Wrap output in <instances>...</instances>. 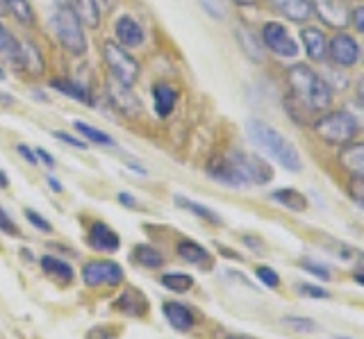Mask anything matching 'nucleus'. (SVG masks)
<instances>
[{"mask_svg":"<svg viewBox=\"0 0 364 339\" xmlns=\"http://www.w3.org/2000/svg\"><path fill=\"white\" fill-rule=\"evenodd\" d=\"M287 85L291 92V103L287 100V112L301 123V114L323 112L333 103V87L326 77L318 75L307 64H294L287 69Z\"/></svg>","mask_w":364,"mask_h":339,"instance_id":"1","label":"nucleus"},{"mask_svg":"<svg viewBox=\"0 0 364 339\" xmlns=\"http://www.w3.org/2000/svg\"><path fill=\"white\" fill-rule=\"evenodd\" d=\"M208 176L225 187L267 185L273 180V168L262 157L244 151L223 153L208 164Z\"/></svg>","mask_w":364,"mask_h":339,"instance_id":"2","label":"nucleus"},{"mask_svg":"<svg viewBox=\"0 0 364 339\" xmlns=\"http://www.w3.org/2000/svg\"><path fill=\"white\" fill-rule=\"evenodd\" d=\"M246 132L250 141L259 146V149L264 151L271 160H276L282 168H287V171H294V173H299L303 168L301 153L296 151V146L287 137H282L276 128H271L269 123L253 119L246 123Z\"/></svg>","mask_w":364,"mask_h":339,"instance_id":"3","label":"nucleus"},{"mask_svg":"<svg viewBox=\"0 0 364 339\" xmlns=\"http://www.w3.org/2000/svg\"><path fill=\"white\" fill-rule=\"evenodd\" d=\"M312 128L321 141L333 144V146H344V144L355 139V134L360 130V123L355 117L350 114V112L337 109V112H326L323 117H318L312 123Z\"/></svg>","mask_w":364,"mask_h":339,"instance_id":"4","label":"nucleus"},{"mask_svg":"<svg viewBox=\"0 0 364 339\" xmlns=\"http://www.w3.org/2000/svg\"><path fill=\"white\" fill-rule=\"evenodd\" d=\"M50 26H53L57 41H60L71 55L87 53L85 30H82V23H80V18L73 12L71 5H57L53 12V18H50Z\"/></svg>","mask_w":364,"mask_h":339,"instance_id":"5","label":"nucleus"},{"mask_svg":"<svg viewBox=\"0 0 364 339\" xmlns=\"http://www.w3.org/2000/svg\"><path fill=\"white\" fill-rule=\"evenodd\" d=\"M102 60H105L114 80H119L125 87H132L136 82V77H139V62L125 48H121L119 43L114 41L102 43Z\"/></svg>","mask_w":364,"mask_h":339,"instance_id":"6","label":"nucleus"},{"mask_svg":"<svg viewBox=\"0 0 364 339\" xmlns=\"http://www.w3.org/2000/svg\"><path fill=\"white\" fill-rule=\"evenodd\" d=\"M87 287H119L125 280V271L114 259H91L80 271Z\"/></svg>","mask_w":364,"mask_h":339,"instance_id":"7","label":"nucleus"},{"mask_svg":"<svg viewBox=\"0 0 364 339\" xmlns=\"http://www.w3.org/2000/svg\"><path fill=\"white\" fill-rule=\"evenodd\" d=\"M262 43L278 58H296L299 55V43L294 41V37L287 32V28L271 21L262 28Z\"/></svg>","mask_w":364,"mask_h":339,"instance_id":"8","label":"nucleus"},{"mask_svg":"<svg viewBox=\"0 0 364 339\" xmlns=\"http://www.w3.org/2000/svg\"><path fill=\"white\" fill-rule=\"evenodd\" d=\"M328 58L333 64L341 66V69H348V66L360 62V46L358 41L353 39L350 35H344L339 32L328 43Z\"/></svg>","mask_w":364,"mask_h":339,"instance_id":"9","label":"nucleus"},{"mask_svg":"<svg viewBox=\"0 0 364 339\" xmlns=\"http://www.w3.org/2000/svg\"><path fill=\"white\" fill-rule=\"evenodd\" d=\"M312 12L330 28H344L350 18L348 0H310Z\"/></svg>","mask_w":364,"mask_h":339,"instance_id":"10","label":"nucleus"},{"mask_svg":"<svg viewBox=\"0 0 364 339\" xmlns=\"http://www.w3.org/2000/svg\"><path fill=\"white\" fill-rule=\"evenodd\" d=\"M112 310H117L125 316H132V319H144V316L151 312V303H148L144 291L128 287V289H123L117 296V301L112 303Z\"/></svg>","mask_w":364,"mask_h":339,"instance_id":"11","label":"nucleus"},{"mask_svg":"<svg viewBox=\"0 0 364 339\" xmlns=\"http://www.w3.org/2000/svg\"><path fill=\"white\" fill-rule=\"evenodd\" d=\"M87 244L98 253H117L121 248V237L114 232L107 223L94 221L89 225L87 232Z\"/></svg>","mask_w":364,"mask_h":339,"instance_id":"12","label":"nucleus"},{"mask_svg":"<svg viewBox=\"0 0 364 339\" xmlns=\"http://www.w3.org/2000/svg\"><path fill=\"white\" fill-rule=\"evenodd\" d=\"M107 96H109V100H112V105L117 107L119 112H123V114H128V117H134L136 112L141 109L139 98H136V96L130 92V87L121 85L119 80H114V77L107 82Z\"/></svg>","mask_w":364,"mask_h":339,"instance_id":"13","label":"nucleus"},{"mask_svg":"<svg viewBox=\"0 0 364 339\" xmlns=\"http://www.w3.org/2000/svg\"><path fill=\"white\" fill-rule=\"evenodd\" d=\"M14 62L18 66H23V69H26L28 73H32V75H43L46 73V60H43L41 50L34 46L32 41H18Z\"/></svg>","mask_w":364,"mask_h":339,"instance_id":"14","label":"nucleus"},{"mask_svg":"<svg viewBox=\"0 0 364 339\" xmlns=\"http://www.w3.org/2000/svg\"><path fill=\"white\" fill-rule=\"evenodd\" d=\"M114 35L119 39V46H125V48H136L144 43V28L128 14L117 18V23H114Z\"/></svg>","mask_w":364,"mask_h":339,"instance_id":"15","label":"nucleus"},{"mask_svg":"<svg viewBox=\"0 0 364 339\" xmlns=\"http://www.w3.org/2000/svg\"><path fill=\"white\" fill-rule=\"evenodd\" d=\"M339 164L353 178H362L364 180V141H358V144L348 141V144L341 146Z\"/></svg>","mask_w":364,"mask_h":339,"instance_id":"16","label":"nucleus"},{"mask_svg":"<svg viewBox=\"0 0 364 339\" xmlns=\"http://www.w3.org/2000/svg\"><path fill=\"white\" fill-rule=\"evenodd\" d=\"M301 39H303V46L305 53L310 55L312 62H323L326 55H328V39L326 35L318 28H303L301 32Z\"/></svg>","mask_w":364,"mask_h":339,"instance_id":"17","label":"nucleus"},{"mask_svg":"<svg viewBox=\"0 0 364 339\" xmlns=\"http://www.w3.org/2000/svg\"><path fill=\"white\" fill-rule=\"evenodd\" d=\"M162 312L166 316V321L171 323V328H176L178 333H187L193 328V314L187 305L176 303V301H166L162 305Z\"/></svg>","mask_w":364,"mask_h":339,"instance_id":"18","label":"nucleus"},{"mask_svg":"<svg viewBox=\"0 0 364 339\" xmlns=\"http://www.w3.org/2000/svg\"><path fill=\"white\" fill-rule=\"evenodd\" d=\"M271 5L276 7L282 16L294 21V23H305V21H310V14H312L310 0H271Z\"/></svg>","mask_w":364,"mask_h":339,"instance_id":"19","label":"nucleus"},{"mask_svg":"<svg viewBox=\"0 0 364 339\" xmlns=\"http://www.w3.org/2000/svg\"><path fill=\"white\" fill-rule=\"evenodd\" d=\"M178 255L185 259V262L193 264V267H203V269H210L212 267V255L208 253V248H203L200 244L191 242V240H180L176 246Z\"/></svg>","mask_w":364,"mask_h":339,"instance_id":"20","label":"nucleus"},{"mask_svg":"<svg viewBox=\"0 0 364 339\" xmlns=\"http://www.w3.org/2000/svg\"><path fill=\"white\" fill-rule=\"evenodd\" d=\"M176 100H178V92L171 85L166 82H157L153 87V103H155V114L159 119H166L171 112L176 107Z\"/></svg>","mask_w":364,"mask_h":339,"instance_id":"21","label":"nucleus"},{"mask_svg":"<svg viewBox=\"0 0 364 339\" xmlns=\"http://www.w3.org/2000/svg\"><path fill=\"white\" fill-rule=\"evenodd\" d=\"M50 87L55 89V92H60L62 96H68V98H73L77 100V103H82V105H94V98H91L89 94V89L82 87V85H77L73 80H64V77H55V80H50Z\"/></svg>","mask_w":364,"mask_h":339,"instance_id":"22","label":"nucleus"},{"mask_svg":"<svg viewBox=\"0 0 364 339\" xmlns=\"http://www.w3.org/2000/svg\"><path fill=\"white\" fill-rule=\"evenodd\" d=\"M132 262L139 264L144 269H162L164 267V255L159 248L151 246V244H139L132 248Z\"/></svg>","mask_w":364,"mask_h":339,"instance_id":"23","label":"nucleus"},{"mask_svg":"<svg viewBox=\"0 0 364 339\" xmlns=\"http://www.w3.org/2000/svg\"><path fill=\"white\" fill-rule=\"evenodd\" d=\"M73 12L77 14L80 23L87 28H98L100 26V7L98 0H73Z\"/></svg>","mask_w":364,"mask_h":339,"instance_id":"24","label":"nucleus"},{"mask_svg":"<svg viewBox=\"0 0 364 339\" xmlns=\"http://www.w3.org/2000/svg\"><path fill=\"white\" fill-rule=\"evenodd\" d=\"M271 198L278 203V205L282 208H287L291 212H305L307 210V198L301 194L299 189H289V187H284V189H276L271 194Z\"/></svg>","mask_w":364,"mask_h":339,"instance_id":"25","label":"nucleus"},{"mask_svg":"<svg viewBox=\"0 0 364 339\" xmlns=\"http://www.w3.org/2000/svg\"><path fill=\"white\" fill-rule=\"evenodd\" d=\"M41 269H43L48 276H53V278H57V280L66 282V285H68V282H73V278H75L73 267L68 264V262H64V259L53 257V255H43V257H41Z\"/></svg>","mask_w":364,"mask_h":339,"instance_id":"26","label":"nucleus"},{"mask_svg":"<svg viewBox=\"0 0 364 339\" xmlns=\"http://www.w3.org/2000/svg\"><path fill=\"white\" fill-rule=\"evenodd\" d=\"M173 200H176V205H178V208L187 210V212H191V214H196L198 219L208 221V223H214V225H221V217H219V214H216L214 210H210V208L200 205V203H193V200H189V198H185V196H176Z\"/></svg>","mask_w":364,"mask_h":339,"instance_id":"27","label":"nucleus"},{"mask_svg":"<svg viewBox=\"0 0 364 339\" xmlns=\"http://www.w3.org/2000/svg\"><path fill=\"white\" fill-rule=\"evenodd\" d=\"M73 128H75L80 134H82L85 141L98 144V146H107V149H112V146H117V141H114L107 132H102V130H98V128H94V126H89V123H85V121H75V123H73Z\"/></svg>","mask_w":364,"mask_h":339,"instance_id":"28","label":"nucleus"},{"mask_svg":"<svg viewBox=\"0 0 364 339\" xmlns=\"http://www.w3.org/2000/svg\"><path fill=\"white\" fill-rule=\"evenodd\" d=\"M159 282L168 289V291H176V294H185L193 287V278L189 274H182V271H171V274H164L159 278Z\"/></svg>","mask_w":364,"mask_h":339,"instance_id":"29","label":"nucleus"},{"mask_svg":"<svg viewBox=\"0 0 364 339\" xmlns=\"http://www.w3.org/2000/svg\"><path fill=\"white\" fill-rule=\"evenodd\" d=\"M5 9L23 26L34 23V9L30 7V0H5Z\"/></svg>","mask_w":364,"mask_h":339,"instance_id":"30","label":"nucleus"},{"mask_svg":"<svg viewBox=\"0 0 364 339\" xmlns=\"http://www.w3.org/2000/svg\"><path fill=\"white\" fill-rule=\"evenodd\" d=\"M237 39H239V43H242L244 53L248 55L250 60L262 62V46H259V41L255 39L253 32L246 30V28H239L237 30Z\"/></svg>","mask_w":364,"mask_h":339,"instance_id":"31","label":"nucleus"},{"mask_svg":"<svg viewBox=\"0 0 364 339\" xmlns=\"http://www.w3.org/2000/svg\"><path fill=\"white\" fill-rule=\"evenodd\" d=\"M282 323L289 325L296 333H314L316 330V323L312 319H307V316H282Z\"/></svg>","mask_w":364,"mask_h":339,"instance_id":"32","label":"nucleus"},{"mask_svg":"<svg viewBox=\"0 0 364 339\" xmlns=\"http://www.w3.org/2000/svg\"><path fill=\"white\" fill-rule=\"evenodd\" d=\"M255 276H257V280L262 282V285L269 287V289H278L280 287V276H278L276 269H271V267H257L255 269Z\"/></svg>","mask_w":364,"mask_h":339,"instance_id":"33","label":"nucleus"},{"mask_svg":"<svg viewBox=\"0 0 364 339\" xmlns=\"http://www.w3.org/2000/svg\"><path fill=\"white\" fill-rule=\"evenodd\" d=\"M16 46H18V41L9 35V30L0 23V53H5L9 60H14V55H16Z\"/></svg>","mask_w":364,"mask_h":339,"instance_id":"34","label":"nucleus"},{"mask_svg":"<svg viewBox=\"0 0 364 339\" xmlns=\"http://www.w3.org/2000/svg\"><path fill=\"white\" fill-rule=\"evenodd\" d=\"M296 291H299V296H303V298H318V301L330 298V294L323 287L310 285V282H299V285H296Z\"/></svg>","mask_w":364,"mask_h":339,"instance_id":"35","label":"nucleus"},{"mask_svg":"<svg viewBox=\"0 0 364 339\" xmlns=\"http://www.w3.org/2000/svg\"><path fill=\"white\" fill-rule=\"evenodd\" d=\"M87 339H119L117 325H94L87 330Z\"/></svg>","mask_w":364,"mask_h":339,"instance_id":"36","label":"nucleus"},{"mask_svg":"<svg viewBox=\"0 0 364 339\" xmlns=\"http://www.w3.org/2000/svg\"><path fill=\"white\" fill-rule=\"evenodd\" d=\"M348 194L353 200H355V205H360L364 210V180L362 178H350Z\"/></svg>","mask_w":364,"mask_h":339,"instance_id":"37","label":"nucleus"},{"mask_svg":"<svg viewBox=\"0 0 364 339\" xmlns=\"http://www.w3.org/2000/svg\"><path fill=\"white\" fill-rule=\"evenodd\" d=\"M26 219L34 225L37 230H41V232H53V225H50V221L48 219H43L39 212H34V210H26Z\"/></svg>","mask_w":364,"mask_h":339,"instance_id":"38","label":"nucleus"},{"mask_svg":"<svg viewBox=\"0 0 364 339\" xmlns=\"http://www.w3.org/2000/svg\"><path fill=\"white\" fill-rule=\"evenodd\" d=\"M301 267L305 271H310L312 276L316 278H321V280H330V269L323 267V264H318V262H312V259H301Z\"/></svg>","mask_w":364,"mask_h":339,"instance_id":"39","label":"nucleus"},{"mask_svg":"<svg viewBox=\"0 0 364 339\" xmlns=\"http://www.w3.org/2000/svg\"><path fill=\"white\" fill-rule=\"evenodd\" d=\"M203 9L208 12L212 18H223L225 16V7H223V0H200Z\"/></svg>","mask_w":364,"mask_h":339,"instance_id":"40","label":"nucleus"},{"mask_svg":"<svg viewBox=\"0 0 364 339\" xmlns=\"http://www.w3.org/2000/svg\"><path fill=\"white\" fill-rule=\"evenodd\" d=\"M0 230H3L5 235H11V237H21V230H18V225L9 219V214L0 208Z\"/></svg>","mask_w":364,"mask_h":339,"instance_id":"41","label":"nucleus"},{"mask_svg":"<svg viewBox=\"0 0 364 339\" xmlns=\"http://www.w3.org/2000/svg\"><path fill=\"white\" fill-rule=\"evenodd\" d=\"M348 23H350L353 28H355V32L364 35V5H362V7H355V9H350Z\"/></svg>","mask_w":364,"mask_h":339,"instance_id":"42","label":"nucleus"},{"mask_svg":"<svg viewBox=\"0 0 364 339\" xmlns=\"http://www.w3.org/2000/svg\"><path fill=\"white\" fill-rule=\"evenodd\" d=\"M55 137L60 139V141H64V144H68V146H73V149H77V151H87L89 149L87 141L75 139L73 134H68V132H55Z\"/></svg>","mask_w":364,"mask_h":339,"instance_id":"43","label":"nucleus"},{"mask_svg":"<svg viewBox=\"0 0 364 339\" xmlns=\"http://www.w3.org/2000/svg\"><path fill=\"white\" fill-rule=\"evenodd\" d=\"M16 151H18V155L26 160L28 164H32V166H37L39 164V157H37V151H32V149H28L26 144H18L16 146Z\"/></svg>","mask_w":364,"mask_h":339,"instance_id":"44","label":"nucleus"},{"mask_svg":"<svg viewBox=\"0 0 364 339\" xmlns=\"http://www.w3.org/2000/svg\"><path fill=\"white\" fill-rule=\"evenodd\" d=\"M117 198H119L121 205H125V208H130V210H134V208H136L134 196H132V194H128V191H121V194H119Z\"/></svg>","mask_w":364,"mask_h":339,"instance_id":"45","label":"nucleus"},{"mask_svg":"<svg viewBox=\"0 0 364 339\" xmlns=\"http://www.w3.org/2000/svg\"><path fill=\"white\" fill-rule=\"evenodd\" d=\"M37 157H39V160H41L46 166H48V168H53V166H55V157H53L50 153H46L43 149H37Z\"/></svg>","mask_w":364,"mask_h":339,"instance_id":"46","label":"nucleus"},{"mask_svg":"<svg viewBox=\"0 0 364 339\" xmlns=\"http://www.w3.org/2000/svg\"><path fill=\"white\" fill-rule=\"evenodd\" d=\"M355 103L360 107H364V77L358 82V89H355Z\"/></svg>","mask_w":364,"mask_h":339,"instance_id":"47","label":"nucleus"},{"mask_svg":"<svg viewBox=\"0 0 364 339\" xmlns=\"http://www.w3.org/2000/svg\"><path fill=\"white\" fill-rule=\"evenodd\" d=\"M46 183L50 185V189H53V191H57V194H62V185H60V180H57V178L48 176V178H46Z\"/></svg>","mask_w":364,"mask_h":339,"instance_id":"48","label":"nucleus"},{"mask_svg":"<svg viewBox=\"0 0 364 339\" xmlns=\"http://www.w3.org/2000/svg\"><path fill=\"white\" fill-rule=\"evenodd\" d=\"M353 280H355L358 285H364V269L355 271V274H353Z\"/></svg>","mask_w":364,"mask_h":339,"instance_id":"49","label":"nucleus"},{"mask_svg":"<svg viewBox=\"0 0 364 339\" xmlns=\"http://www.w3.org/2000/svg\"><path fill=\"white\" fill-rule=\"evenodd\" d=\"M235 5H239V7H250V5H255L257 0H232Z\"/></svg>","mask_w":364,"mask_h":339,"instance_id":"50","label":"nucleus"},{"mask_svg":"<svg viewBox=\"0 0 364 339\" xmlns=\"http://www.w3.org/2000/svg\"><path fill=\"white\" fill-rule=\"evenodd\" d=\"M221 253H225V257H230V259H242V255H237L235 251H228V248H221Z\"/></svg>","mask_w":364,"mask_h":339,"instance_id":"51","label":"nucleus"},{"mask_svg":"<svg viewBox=\"0 0 364 339\" xmlns=\"http://www.w3.org/2000/svg\"><path fill=\"white\" fill-rule=\"evenodd\" d=\"M7 185H9V180H7L5 171H0V189H7Z\"/></svg>","mask_w":364,"mask_h":339,"instance_id":"52","label":"nucleus"},{"mask_svg":"<svg viewBox=\"0 0 364 339\" xmlns=\"http://www.w3.org/2000/svg\"><path fill=\"white\" fill-rule=\"evenodd\" d=\"M225 339H253V337H248V335H228Z\"/></svg>","mask_w":364,"mask_h":339,"instance_id":"53","label":"nucleus"},{"mask_svg":"<svg viewBox=\"0 0 364 339\" xmlns=\"http://www.w3.org/2000/svg\"><path fill=\"white\" fill-rule=\"evenodd\" d=\"M0 12H7V9H5V0H0Z\"/></svg>","mask_w":364,"mask_h":339,"instance_id":"54","label":"nucleus"},{"mask_svg":"<svg viewBox=\"0 0 364 339\" xmlns=\"http://www.w3.org/2000/svg\"><path fill=\"white\" fill-rule=\"evenodd\" d=\"M5 77H7V73H5L3 69H0V80H5Z\"/></svg>","mask_w":364,"mask_h":339,"instance_id":"55","label":"nucleus"},{"mask_svg":"<svg viewBox=\"0 0 364 339\" xmlns=\"http://www.w3.org/2000/svg\"><path fill=\"white\" fill-rule=\"evenodd\" d=\"M360 58H362V60H364V46H362V48H360Z\"/></svg>","mask_w":364,"mask_h":339,"instance_id":"56","label":"nucleus"},{"mask_svg":"<svg viewBox=\"0 0 364 339\" xmlns=\"http://www.w3.org/2000/svg\"><path fill=\"white\" fill-rule=\"evenodd\" d=\"M337 339H350V337H337Z\"/></svg>","mask_w":364,"mask_h":339,"instance_id":"57","label":"nucleus"}]
</instances>
